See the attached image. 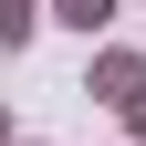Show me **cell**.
<instances>
[{
	"mask_svg": "<svg viewBox=\"0 0 146 146\" xmlns=\"http://www.w3.org/2000/svg\"><path fill=\"white\" fill-rule=\"evenodd\" d=\"M136 84H146V52H136V42H104V31H94V63H84V94H94V104H125Z\"/></svg>",
	"mask_w": 146,
	"mask_h": 146,
	"instance_id": "6da1fadb",
	"label": "cell"
},
{
	"mask_svg": "<svg viewBox=\"0 0 146 146\" xmlns=\"http://www.w3.org/2000/svg\"><path fill=\"white\" fill-rule=\"evenodd\" d=\"M115 11H125V0H42V21L84 31V42H94V31H115Z\"/></svg>",
	"mask_w": 146,
	"mask_h": 146,
	"instance_id": "7a4b0ae2",
	"label": "cell"
},
{
	"mask_svg": "<svg viewBox=\"0 0 146 146\" xmlns=\"http://www.w3.org/2000/svg\"><path fill=\"white\" fill-rule=\"evenodd\" d=\"M31 31H42V0H0V52H31Z\"/></svg>",
	"mask_w": 146,
	"mask_h": 146,
	"instance_id": "3957f363",
	"label": "cell"
},
{
	"mask_svg": "<svg viewBox=\"0 0 146 146\" xmlns=\"http://www.w3.org/2000/svg\"><path fill=\"white\" fill-rule=\"evenodd\" d=\"M115 115H125V146H146V84H136V94L115 104Z\"/></svg>",
	"mask_w": 146,
	"mask_h": 146,
	"instance_id": "277c9868",
	"label": "cell"
},
{
	"mask_svg": "<svg viewBox=\"0 0 146 146\" xmlns=\"http://www.w3.org/2000/svg\"><path fill=\"white\" fill-rule=\"evenodd\" d=\"M0 146H11V104H0Z\"/></svg>",
	"mask_w": 146,
	"mask_h": 146,
	"instance_id": "5b68a950",
	"label": "cell"
},
{
	"mask_svg": "<svg viewBox=\"0 0 146 146\" xmlns=\"http://www.w3.org/2000/svg\"><path fill=\"white\" fill-rule=\"evenodd\" d=\"M11 146H42V136H11Z\"/></svg>",
	"mask_w": 146,
	"mask_h": 146,
	"instance_id": "8992f818",
	"label": "cell"
}]
</instances>
